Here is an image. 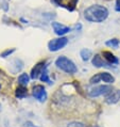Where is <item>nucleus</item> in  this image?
<instances>
[{"instance_id":"1","label":"nucleus","mask_w":120,"mask_h":127,"mask_svg":"<svg viewBox=\"0 0 120 127\" xmlns=\"http://www.w3.org/2000/svg\"><path fill=\"white\" fill-rule=\"evenodd\" d=\"M108 17V10L103 5L94 4L84 11V18L89 23H102Z\"/></svg>"},{"instance_id":"2","label":"nucleus","mask_w":120,"mask_h":127,"mask_svg":"<svg viewBox=\"0 0 120 127\" xmlns=\"http://www.w3.org/2000/svg\"><path fill=\"white\" fill-rule=\"evenodd\" d=\"M55 66L59 69H61L62 72L68 74V75H75L78 72L77 65L70 59L65 57V56H60L55 60Z\"/></svg>"},{"instance_id":"3","label":"nucleus","mask_w":120,"mask_h":127,"mask_svg":"<svg viewBox=\"0 0 120 127\" xmlns=\"http://www.w3.org/2000/svg\"><path fill=\"white\" fill-rule=\"evenodd\" d=\"M68 44V38L65 36H60L58 38H53L48 43V49L49 51L55 52L64 48Z\"/></svg>"},{"instance_id":"4","label":"nucleus","mask_w":120,"mask_h":127,"mask_svg":"<svg viewBox=\"0 0 120 127\" xmlns=\"http://www.w3.org/2000/svg\"><path fill=\"white\" fill-rule=\"evenodd\" d=\"M113 90L112 86H108V84H104V86H98L93 88L89 92H88V95L90 97H98V96H102V95H107L111 91Z\"/></svg>"},{"instance_id":"5","label":"nucleus","mask_w":120,"mask_h":127,"mask_svg":"<svg viewBox=\"0 0 120 127\" xmlns=\"http://www.w3.org/2000/svg\"><path fill=\"white\" fill-rule=\"evenodd\" d=\"M32 95L34 96L35 99H37L40 103H44V101H46L47 100V97H48L47 91H46L45 87L41 86V84H37V86L33 87Z\"/></svg>"},{"instance_id":"6","label":"nucleus","mask_w":120,"mask_h":127,"mask_svg":"<svg viewBox=\"0 0 120 127\" xmlns=\"http://www.w3.org/2000/svg\"><path fill=\"white\" fill-rule=\"evenodd\" d=\"M47 67H48V65H47V63H46L45 61L37 63V64L32 68V70H31V73H30L31 79H34V80H35V79L40 78V75L43 74V72H44V70L47 68Z\"/></svg>"},{"instance_id":"7","label":"nucleus","mask_w":120,"mask_h":127,"mask_svg":"<svg viewBox=\"0 0 120 127\" xmlns=\"http://www.w3.org/2000/svg\"><path fill=\"white\" fill-rule=\"evenodd\" d=\"M52 28H53V31L56 35H59V36H63V35H65L67 33H69L71 29H70L69 27L65 26V25H62L58 22H53L51 24Z\"/></svg>"},{"instance_id":"8","label":"nucleus","mask_w":120,"mask_h":127,"mask_svg":"<svg viewBox=\"0 0 120 127\" xmlns=\"http://www.w3.org/2000/svg\"><path fill=\"white\" fill-rule=\"evenodd\" d=\"M105 103L108 105H114L117 104L120 100V90L113 89L107 95H105Z\"/></svg>"},{"instance_id":"9","label":"nucleus","mask_w":120,"mask_h":127,"mask_svg":"<svg viewBox=\"0 0 120 127\" xmlns=\"http://www.w3.org/2000/svg\"><path fill=\"white\" fill-rule=\"evenodd\" d=\"M91 63H93V65L95 66V67H111L112 64H109V63L107 61H103V59H102V57L100 55H95V57L93 58V60H91Z\"/></svg>"},{"instance_id":"10","label":"nucleus","mask_w":120,"mask_h":127,"mask_svg":"<svg viewBox=\"0 0 120 127\" xmlns=\"http://www.w3.org/2000/svg\"><path fill=\"white\" fill-rule=\"evenodd\" d=\"M102 56H103V58L105 61H107L109 64H119V59L116 57L115 55H113L111 51H107V50H105L102 52Z\"/></svg>"},{"instance_id":"11","label":"nucleus","mask_w":120,"mask_h":127,"mask_svg":"<svg viewBox=\"0 0 120 127\" xmlns=\"http://www.w3.org/2000/svg\"><path fill=\"white\" fill-rule=\"evenodd\" d=\"M15 96L18 98V99H22V98L27 97L28 96L27 88L24 86H20V84H19V87H17L16 90H15Z\"/></svg>"},{"instance_id":"12","label":"nucleus","mask_w":120,"mask_h":127,"mask_svg":"<svg viewBox=\"0 0 120 127\" xmlns=\"http://www.w3.org/2000/svg\"><path fill=\"white\" fill-rule=\"evenodd\" d=\"M100 75H101V80L103 82L107 84H113L115 82V77L112 74H109L107 72H103V73H100Z\"/></svg>"},{"instance_id":"13","label":"nucleus","mask_w":120,"mask_h":127,"mask_svg":"<svg viewBox=\"0 0 120 127\" xmlns=\"http://www.w3.org/2000/svg\"><path fill=\"white\" fill-rule=\"evenodd\" d=\"M30 79H31V77L28 75L27 73L20 74L19 77H18V84H20V86L27 87V86H28V83L30 82Z\"/></svg>"},{"instance_id":"14","label":"nucleus","mask_w":120,"mask_h":127,"mask_svg":"<svg viewBox=\"0 0 120 127\" xmlns=\"http://www.w3.org/2000/svg\"><path fill=\"white\" fill-rule=\"evenodd\" d=\"M80 57L84 62H87L88 60L93 57V52H91L90 49L84 48V49H82V50L80 51Z\"/></svg>"},{"instance_id":"15","label":"nucleus","mask_w":120,"mask_h":127,"mask_svg":"<svg viewBox=\"0 0 120 127\" xmlns=\"http://www.w3.org/2000/svg\"><path fill=\"white\" fill-rule=\"evenodd\" d=\"M105 45L111 48H118L119 45H120V42L118 38H111V40H108L105 42Z\"/></svg>"},{"instance_id":"16","label":"nucleus","mask_w":120,"mask_h":127,"mask_svg":"<svg viewBox=\"0 0 120 127\" xmlns=\"http://www.w3.org/2000/svg\"><path fill=\"white\" fill-rule=\"evenodd\" d=\"M48 68V67H47ZM46 68L44 72H43V74L40 75V79L43 81V82H47V83H49V84H51V83H53L52 82V80L49 78V74H48V69Z\"/></svg>"},{"instance_id":"17","label":"nucleus","mask_w":120,"mask_h":127,"mask_svg":"<svg viewBox=\"0 0 120 127\" xmlns=\"http://www.w3.org/2000/svg\"><path fill=\"white\" fill-rule=\"evenodd\" d=\"M14 63H15V68L13 69V73H17V72H19V70H21L22 67H23V62L21 61V60H19V59H15L14 60Z\"/></svg>"},{"instance_id":"18","label":"nucleus","mask_w":120,"mask_h":127,"mask_svg":"<svg viewBox=\"0 0 120 127\" xmlns=\"http://www.w3.org/2000/svg\"><path fill=\"white\" fill-rule=\"evenodd\" d=\"M100 81H101V75H100V73H99V74H96V75L93 76L89 79V83L90 84H96L98 82H100Z\"/></svg>"},{"instance_id":"19","label":"nucleus","mask_w":120,"mask_h":127,"mask_svg":"<svg viewBox=\"0 0 120 127\" xmlns=\"http://www.w3.org/2000/svg\"><path fill=\"white\" fill-rule=\"evenodd\" d=\"M16 49L15 48H11V49H6V50H4L3 52H1V55H0V57L1 58H8L10 57L13 52H15Z\"/></svg>"},{"instance_id":"20","label":"nucleus","mask_w":120,"mask_h":127,"mask_svg":"<svg viewBox=\"0 0 120 127\" xmlns=\"http://www.w3.org/2000/svg\"><path fill=\"white\" fill-rule=\"evenodd\" d=\"M67 127H87L85 124H83V123H80V122H71L69 123Z\"/></svg>"},{"instance_id":"21","label":"nucleus","mask_w":120,"mask_h":127,"mask_svg":"<svg viewBox=\"0 0 120 127\" xmlns=\"http://www.w3.org/2000/svg\"><path fill=\"white\" fill-rule=\"evenodd\" d=\"M115 10H116V11H117V12H120V0H116Z\"/></svg>"},{"instance_id":"22","label":"nucleus","mask_w":120,"mask_h":127,"mask_svg":"<svg viewBox=\"0 0 120 127\" xmlns=\"http://www.w3.org/2000/svg\"><path fill=\"white\" fill-rule=\"evenodd\" d=\"M78 1H79V0H70V3H71V5L73 8H76V4L78 3Z\"/></svg>"},{"instance_id":"23","label":"nucleus","mask_w":120,"mask_h":127,"mask_svg":"<svg viewBox=\"0 0 120 127\" xmlns=\"http://www.w3.org/2000/svg\"><path fill=\"white\" fill-rule=\"evenodd\" d=\"M0 89H1V83H0Z\"/></svg>"}]
</instances>
